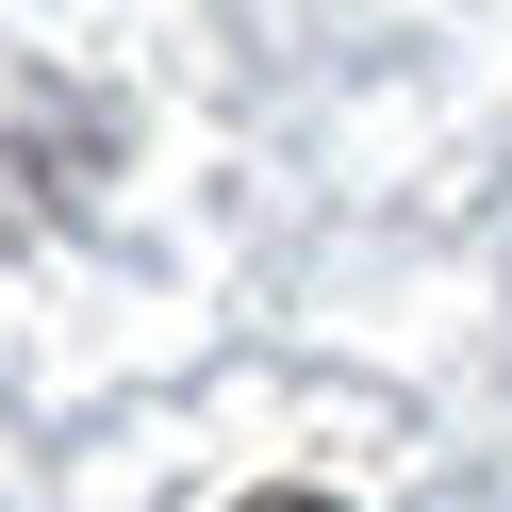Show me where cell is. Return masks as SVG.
<instances>
[{"label":"cell","instance_id":"6da1fadb","mask_svg":"<svg viewBox=\"0 0 512 512\" xmlns=\"http://www.w3.org/2000/svg\"><path fill=\"white\" fill-rule=\"evenodd\" d=\"M248 512H331V496H248Z\"/></svg>","mask_w":512,"mask_h":512}]
</instances>
